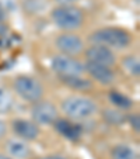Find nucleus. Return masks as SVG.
Returning a JSON list of instances; mask_svg holds the SVG:
<instances>
[{
    "instance_id": "obj_1",
    "label": "nucleus",
    "mask_w": 140,
    "mask_h": 159,
    "mask_svg": "<svg viewBox=\"0 0 140 159\" xmlns=\"http://www.w3.org/2000/svg\"><path fill=\"white\" fill-rule=\"evenodd\" d=\"M62 111L67 118L76 121L87 120L97 113V104L92 99L83 94H72L62 100Z\"/></svg>"
},
{
    "instance_id": "obj_2",
    "label": "nucleus",
    "mask_w": 140,
    "mask_h": 159,
    "mask_svg": "<svg viewBox=\"0 0 140 159\" xmlns=\"http://www.w3.org/2000/svg\"><path fill=\"white\" fill-rule=\"evenodd\" d=\"M90 41L111 49H125L132 44V35L119 27H102L90 35Z\"/></svg>"
},
{
    "instance_id": "obj_3",
    "label": "nucleus",
    "mask_w": 140,
    "mask_h": 159,
    "mask_svg": "<svg viewBox=\"0 0 140 159\" xmlns=\"http://www.w3.org/2000/svg\"><path fill=\"white\" fill-rule=\"evenodd\" d=\"M51 20L57 28L72 33L84 24V13L77 6H56L51 11Z\"/></svg>"
},
{
    "instance_id": "obj_4",
    "label": "nucleus",
    "mask_w": 140,
    "mask_h": 159,
    "mask_svg": "<svg viewBox=\"0 0 140 159\" xmlns=\"http://www.w3.org/2000/svg\"><path fill=\"white\" fill-rule=\"evenodd\" d=\"M14 92L23 100L28 103H36L42 100L44 86L36 78L28 75H20L14 79Z\"/></svg>"
},
{
    "instance_id": "obj_5",
    "label": "nucleus",
    "mask_w": 140,
    "mask_h": 159,
    "mask_svg": "<svg viewBox=\"0 0 140 159\" xmlns=\"http://www.w3.org/2000/svg\"><path fill=\"white\" fill-rule=\"evenodd\" d=\"M51 68L59 78L66 76H81L84 73V65L73 57L56 55L51 61Z\"/></svg>"
},
{
    "instance_id": "obj_6",
    "label": "nucleus",
    "mask_w": 140,
    "mask_h": 159,
    "mask_svg": "<svg viewBox=\"0 0 140 159\" xmlns=\"http://www.w3.org/2000/svg\"><path fill=\"white\" fill-rule=\"evenodd\" d=\"M31 118L36 125H53V123L59 118V111L51 102L39 100L34 103L31 108Z\"/></svg>"
},
{
    "instance_id": "obj_7",
    "label": "nucleus",
    "mask_w": 140,
    "mask_h": 159,
    "mask_svg": "<svg viewBox=\"0 0 140 159\" xmlns=\"http://www.w3.org/2000/svg\"><path fill=\"white\" fill-rule=\"evenodd\" d=\"M55 45L62 55L66 57H76L84 51V42L77 34L63 33L55 39Z\"/></svg>"
},
{
    "instance_id": "obj_8",
    "label": "nucleus",
    "mask_w": 140,
    "mask_h": 159,
    "mask_svg": "<svg viewBox=\"0 0 140 159\" xmlns=\"http://www.w3.org/2000/svg\"><path fill=\"white\" fill-rule=\"evenodd\" d=\"M86 58L87 62L105 65L109 66V68L116 63L115 52L111 48L105 47V45H100V44H92L91 47H88L86 49Z\"/></svg>"
},
{
    "instance_id": "obj_9",
    "label": "nucleus",
    "mask_w": 140,
    "mask_h": 159,
    "mask_svg": "<svg viewBox=\"0 0 140 159\" xmlns=\"http://www.w3.org/2000/svg\"><path fill=\"white\" fill-rule=\"evenodd\" d=\"M11 128L14 134L23 141H35L41 134L39 125H36L32 120H25V118H15L11 123Z\"/></svg>"
},
{
    "instance_id": "obj_10",
    "label": "nucleus",
    "mask_w": 140,
    "mask_h": 159,
    "mask_svg": "<svg viewBox=\"0 0 140 159\" xmlns=\"http://www.w3.org/2000/svg\"><path fill=\"white\" fill-rule=\"evenodd\" d=\"M84 72H87L94 80L104 84V86L112 84L113 80H115V72L111 69L109 66H105V65L87 62L84 65Z\"/></svg>"
},
{
    "instance_id": "obj_11",
    "label": "nucleus",
    "mask_w": 140,
    "mask_h": 159,
    "mask_svg": "<svg viewBox=\"0 0 140 159\" xmlns=\"http://www.w3.org/2000/svg\"><path fill=\"white\" fill-rule=\"evenodd\" d=\"M53 127L60 135L70 141H78L81 137V127L65 118H57L53 123Z\"/></svg>"
},
{
    "instance_id": "obj_12",
    "label": "nucleus",
    "mask_w": 140,
    "mask_h": 159,
    "mask_svg": "<svg viewBox=\"0 0 140 159\" xmlns=\"http://www.w3.org/2000/svg\"><path fill=\"white\" fill-rule=\"evenodd\" d=\"M4 148H6L7 155L11 159H28L31 155L30 147L23 139H7Z\"/></svg>"
},
{
    "instance_id": "obj_13",
    "label": "nucleus",
    "mask_w": 140,
    "mask_h": 159,
    "mask_svg": "<svg viewBox=\"0 0 140 159\" xmlns=\"http://www.w3.org/2000/svg\"><path fill=\"white\" fill-rule=\"evenodd\" d=\"M108 100H109V103L113 106V107L121 110V111L130 110L134 104L133 100H132L130 97L123 94V93H121L119 90H111L109 93H108Z\"/></svg>"
},
{
    "instance_id": "obj_14",
    "label": "nucleus",
    "mask_w": 140,
    "mask_h": 159,
    "mask_svg": "<svg viewBox=\"0 0 140 159\" xmlns=\"http://www.w3.org/2000/svg\"><path fill=\"white\" fill-rule=\"evenodd\" d=\"M60 80L65 86L70 87L73 90H77V92L90 90L92 87V82L83 78V76H66V78H60Z\"/></svg>"
},
{
    "instance_id": "obj_15",
    "label": "nucleus",
    "mask_w": 140,
    "mask_h": 159,
    "mask_svg": "<svg viewBox=\"0 0 140 159\" xmlns=\"http://www.w3.org/2000/svg\"><path fill=\"white\" fill-rule=\"evenodd\" d=\"M102 118L109 125H121L126 121V114L118 108H105L102 111Z\"/></svg>"
},
{
    "instance_id": "obj_16",
    "label": "nucleus",
    "mask_w": 140,
    "mask_h": 159,
    "mask_svg": "<svg viewBox=\"0 0 140 159\" xmlns=\"http://www.w3.org/2000/svg\"><path fill=\"white\" fill-rule=\"evenodd\" d=\"M112 159H137L136 151L126 144H118L111 151Z\"/></svg>"
},
{
    "instance_id": "obj_17",
    "label": "nucleus",
    "mask_w": 140,
    "mask_h": 159,
    "mask_svg": "<svg viewBox=\"0 0 140 159\" xmlns=\"http://www.w3.org/2000/svg\"><path fill=\"white\" fill-rule=\"evenodd\" d=\"M13 104H14L13 96L10 94V92L6 87L0 84V114L9 113L13 108Z\"/></svg>"
},
{
    "instance_id": "obj_18",
    "label": "nucleus",
    "mask_w": 140,
    "mask_h": 159,
    "mask_svg": "<svg viewBox=\"0 0 140 159\" xmlns=\"http://www.w3.org/2000/svg\"><path fill=\"white\" fill-rule=\"evenodd\" d=\"M122 65L132 76H136L137 78V76L140 75V62H139V59H137V57H134V55L126 57L125 59L122 61Z\"/></svg>"
},
{
    "instance_id": "obj_19",
    "label": "nucleus",
    "mask_w": 140,
    "mask_h": 159,
    "mask_svg": "<svg viewBox=\"0 0 140 159\" xmlns=\"http://www.w3.org/2000/svg\"><path fill=\"white\" fill-rule=\"evenodd\" d=\"M45 2L44 0H25L23 6H24L25 11L30 13V14H38L44 9H46V3Z\"/></svg>"
},
{
    "instance_id": "obj_20",
    "label": "nucleus",
    "mask_w": 140,
    "mask_h": 159,
    "mask_svg": "<svg viewBox=\"0 0 140 159\" xmlns=\"http://www.w3.org/2000/svg\"><path fill=\"white\" fill-rule=\"evenodd\" d=\"M126 121L130 124L133 131H136V132L140 131V116L137 113H132V114L126 116Z\"/></svg>"
},
{
    "instance_id": "obj_21",
    "label": "nucleus",
    "mask_w": 140,
    "mask_h": 159,
    "mask_svg": "<svg viewBox=\"0 0 140 159\" xmlns=\"http://www.w3.org/2000/svg\"><path fill=\"white\" fill-rule=\"evenodd\" d=\"M57 6H74L78 0H55Z\"/></svg>"
},
{
    "instance_id": "obj_22",
    "label": "nucleus",
    "mask_w": 140,
    "mask_h": 159,
    "mask_svg": "<svg viewBox=\"0 0 140 159\" xmlns=\"http://www.w3.org/2000/svg\"><path fill=\"white\" fill-rule=\"evenodd\" d=\"M6 134H7V125L3 120H0V139L6 137Z\"/></svg>"
},
{
    "instance_id": "obj_23",
    "label": "nucleus",
    "mask_w": 140,
    "mask_h": 159,
    "mask_svg": "<svg viewBox=\"0 0 140 159\" xmlns=\"http://www.w3.org/2000/svg\"><path fill=\"white\" fill-rule=\"evenodd\" d=\"M39 159H66V158L62 155H46V156H42V158H39Z\"/></svg>"
},
{
    "instance_id": "obj_24",
    "label": "nucleus",
    "mask_w": 140,
    "mask_h": 159,
    "mask_svg": "<svg viewBox=\"0 0 140 159\" xmlns=\"http://www.w3.org/2000/svg\"><path fill=\"white\" fill-rule=\"evenodd\" d=\"M0 159H11L9 155H4V153H0Z\"/></svg>"
}]
</instances>
